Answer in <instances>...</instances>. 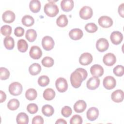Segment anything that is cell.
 <instances>
[{
  "mask_svg": "<svg viewBox=\"0 0 124 124\" xmlns=\"http://www.w3.org/2000/svg\"><path fill=\"white\" fill-rule=\"evenodd\" d=\"M44 123V119L43 117L40 115H36L34 117L32 120V124H43Z\"/></svg>",
  "mask_w": 124,
  "mask_h": 124,
  "instance_id": "obj_44",
  "label": "cell"
},
{
  "mask_svg": "<svg viewBox=\"0 0 124 124\" xmlns=\"http://www.w3.org/2000/svg\"><path fill=\"white\" fill-rule=\"evenodd\" d=\"M98 22L99 25L104 28H109L113 24V20L111 18L106 16L100 17L98 19Z\"/></svg>",
  "mask_w": 124,
  "mask_h": 124,
  "instance_id": "obj_9",
  "label": "cell"
},
{
  "mask_svg": "<svg viewBox=\"0 0 124 124\" xmlns=\"http://www.w3.org/2000/svg\"><path fill=\"white\" fill-rule=\"evenodd\" d=\"M83 33L81 30L78 28L72 29L69 32L70 38L74 40H79L83 36Z\"/></svg>",
  "mask_w": 124,
  "mask_h": 124,
  "instance_id": "obj_18",
  "label": "cell"
},
{
  "mask_svg": "<svg viewBox=\"0 0 124 124\" xmlns=\"http://www.w3.org/2000/svg\"><path fill=\"white\" fill-rule=\"evenodd\" d=\"M76 70L78 71L79 72H80V73L81 74V75L82 76L83 80H84L87 78V76H88V73H87V71L85 69H84V68H78L76 69Z\"/></svg>",
  "mask_w": 124,
  "mask_h": 124,
  "instance_id": "obj_45",
  "label": "cell"
},
{
  "mask_svg": "<svg viewBox=\"0 0 124 124\" xmlns=\"http://www.w3.org/2000/svg\"><path fill=\"white\" fill-rule=\"evenodd\" d=\"M124 3H122L121 4H120L119 6L118 7V13L122 17H124Z\"/></svg>",
  "mask_w": 124,
  "mask_h": 124,
  "instance_id": "obj_46",
  "label": "cell"
},
{
  "mask_svg": "<svg viewBox=\"0 0 124 124\" xmlns=\"http://www.w3.org/2000/svg\"><path fill=\"white\" fill-rule=\"evenodd\" d=\"M86 116L87 119L90 121L95 120L99 116V110L95 107H91L87 111Z\"/></svg>",
  "mask_w": 124,
  "mask_h": 124,
  "instance_id": "obj_15",
  "label": "cell"
},
{
  "mask_svg": "<svg viewBox=\"0 0 124 124\" xmlns=\"http://www.w3.org/2000/svg\"><path fill=\"white\" fill-rule=\"evenodd\" d=\"M74 6L73 0H62L61 2L62 9L65 12H69L72 10Z\"/></svg>",
  "mask_w": 124,
  "mask_h": 124,
  "instance_id": "obj_21",
  "label": "cell"
},
{
  "mask_svg": "<svg viewBox=\"0 0 124 124\" xmlns=\"http://www.w3.org/2000/svg\"><path fill=\"white\" fill-rule=\"evenodd\" d=\"M68 20L65 15H61L56 20V24L60 27H64L68 24Z\"/></svg>",
  "mask_w": 124,
  "mask_h": 124,
  "instance_id": "obj_29",
  "label": "cell"
},
{
  "mask_svg": "<svg viewBox=\"0 0 124 124\" xmlns=\"http://www.w3.org/2000/svg\"><path fill=\"white\" fill-rule=\"evenodd\" d=\"M37 96V93L36 91L33 88H30L28 89L25 93L26 98L29 100H34Z\"/></svg>",
  "mask_w": 124,
  "mask_h": 124,
  "instance_id": "obj_33",
  "label": "cell"
},
{
  "mask_svg": "<svg viewBox=\"0 0 124 124\" xmlns=\"http://www.w3.org/2000/svg\"><path fill=\"white\" fill-rule=\"evenodd\" d=\"M83 81L82 75L78 71L75 70L70 76V82L72 86L75 88H79Z\"/></svg>",
  "mask_w": 124,
  "mask_h": 124,
  "instance_id": "obj_2",
  "label": "cell"
},
{
  "mask_svg": "<svg viewBox=\"0 0 124 124\" xmlns=\"http://www.w3.org/2000/svg\"><path fill=\"white\" fill-rule=\"evenodd\" d=\"M19 105V101L17 99L13 98L9 101L7 103V107L10 110H15L18 108Z\"/></svg>",
  "mask_w": 124,
  "mask_h": 124,
  "instance_id": "obj_32",
  "label": "cell"
},
{
  "mask_svg": "<svg viewBox=\"0 0 124 124\" xmlns=\"http://www.w3.org/2000/svg\"><path fill=\"white\" fill-rule=\"evenodd\" d=\"M54 44L55 43L53 39L49 36H45L42 40V46L46 51H49L53 49Z\"/></svg>",
  "mask_w": 124,
  "mask_h": 124,
  "instance_id": "obj_4",
  "label": "cell"
},
{
  "mask_svg": "<svg viewBox=\"0 0 124 124\" xmlns=\"http://www.w3.org/2000/svg\"><path fill=\"white\" fill-rule=\"evenodd\" d=\"M103 86L107 90L113 89L116 85V81L114 77L111 76L106 77L103 81Z\"/></svg>",
  "mask_w": 124,
  "mask_h": 124,
  "instance_id": "obj_7",
  "label": "cell"
},
{
  "mask_svg": "<svg viewBox=\"0 0 124 124\" xmlns=\"http://www.w3.org/2000/svg\"><path fill=\"white\" fill-rule=\"evenodd\" d=\"M103 61L105 65L110 66L115 63L116 62V58L113 53H108L104 56Z\"/></svg>",
  "mask_w": 124,
  "mask_h": 124,
  "instance_id": "obj_12",
  "label": "cell"
},
{
  "mask_svg": "<svg viewBox=\"0 0 124 124\" xmlns=\"http://www.w3.org/2000/svg\"><path fill=\"white\" fill-rule=\"evenodd\" d=\"M10 72L6 68L1 67L0 68V78L1 80H6L10 76Z\"/></svg>",
  "mask_w": 124,
  "mask_h": 124,
  "instance_id": "obj_37",
  "label": "cell"
},
{
  "mask_svg": "<svg viewBox=\"0 0 124 124\" xmlns=\"http://www.w3.org/2000/svg\"><path fill=\"white\" fill-rule=\"evenodd\" d=\"M42 65L46 67H50L53 65L54 64V60L50 57L46 56L41 61Z\"/></svg>",
  "mask_w": 124,
  "mask_h": 124,
  "instance_id": "obj_34",
  "label": "cell"
},
{
  "mask_svg": "<svg viewBox=\"0 0 124 124\" xmlns=\"http://www.w3.org/2000/svg\"><path fill=\"white\" fill-rule=\"evenodd\" d=\"M41 6V2L38 0H31L30 2V9L33 13H38L40 10Z\"/></svg>",
  "mask_w": 124,
  "mask_h": 124,
  "instance_id": "obj_22",
  "label": "cell"
},
{
  "mask_svg": "<svg viewBox=\"0 0 124 124\" xmlns=\"http://www.w3.org/2000/svg\"><path fill=\"white\" fill-rule=\"evenodd\" d=\"M16 121L18 124H27L29 123V117L26 113L20 112L17 114Z\"/></svg>",
  "mask_w": 124,
  "mask_h": 124,
  "instance_id": "obj_23",
  "label": "cell"
},
{
  "mask_svg": "<svg viewBox=\"0 0 124 124\" xmlns=\"http://www.w3.org/2000/svg\"><path fill=\"white\" fill-rule=\"evenodd\" d=\"M26 38L30 42L34 41L37 37L36 31L33 29H29L25 34Z\"/></svg>",
  "mask_w": 124,
  "mask_h": 124,
  "instance_id": "obj_30",
  "label": "cell"
},
{
  "mask_svg": "<svg viewBox=\"0 0 124 124\" xmlns=\"http://www.w3.org/2000/svg\"><path fill=\"white\" fill-rule=\"evenodd\" d=\"M109 46L108 41L104 38L99 39L96 43V47L97 50L101 52L106 51Z\"/></svg>",
  "mask_w": 124,
  "mask_h": 124,
  "instance_id": "obj_8",
  "label": "cell"
},
{
  "mask_svg": "<svg viewBox=\"0 0 124 124\" xmlns=\"http://www.w3.org/2000/svg\"><path fill=\"white\" fill-rule=\"evenodd\" d=\"M100 79L97 77H92L90 78L87 81L86 86L88 89L93 90L97 88L100 84Z\"/></svg>",
  "mask_w": 124,
  "mask_h": 124,
  "instance_id": "obj_10",
  "label": "cell"
},
{
  "mask_svg": "<svg viewBox=\"0 0 124 124\" xmlns=\"http://www.w3.org/2000/svg\"><path fill=\"white\" fill-rule=\"evenodd\" d=\"M87 107V104L85 101L79 100L77 101L74 105V109L77 113L83 112Z\"/></svg>",
  "mask_w": 124,
  "mask_h": 124,
  "instance_id": "obj_20",
  "label": "cell"
},
{
  "mask_svg": "<svg viewBox=\"0 0 124 124\" xmlns=\"http://www.w3.org/2000/svg\"><path fill=\"white\" fill-rule=\"evenodd\" d=\"M42 112L45 116L50 117L53 114L54 109L52 106L46 104L43 106L42 108Z\"/></svg>",
  "mask_w": 124,
  "mask_h": 124,
  "instance_id": "obj_27",
  "label": "cell"
},
{
  "mask_svg": "<svg viewBox=\"0 0 124 124\" xmlns=\"http://www.w3.org/2000/svg\"><path fill=\"white\" fill-rule=\"evenodd\" d=\"M14 33L17 37H21L24 34V29L21 27H17L15 29Z\"/></svg>",
  "mask_w": 124,
  "mask_h": 124,
  "instance_id": "obj_43",
  "label": "cell"
},
{
  "mask_svg": "<svg viewBox=\"0 0 124 124\" xmlns=\"http://www.w3.org/2000/svg\"><path fill=\"white\" fill-rule=\"evenodd\" d=\"M22 85L18 82H13L9 86V92L10 93L14 96L20 94L22 92Z\"/></svg>",
  "mask_w": 124,
  "mask_h": 124,
  "instance_id": "obj_3",
  "label": "cell"
},
{
  "mask_svg": "<svg viewBox=\"0 0 124 124\" xmlns=\"http://www.w3.org/2000/svg\"><path fill=\"white\" fill-rule=\"evenodd\" d=\"M55 124H66L67 122L65 120L63 119H59L57 120V121L55 122Z\"/></svg>",
  "mask_w": 124,
  "mask_h": 124,
  "instance_id": "obj_48",
  "label": "cell"
},
{
  "mask_svg": "<svg viewBox=\"0 0 124 124\" xmlns=\"http://www.w3.org/2000/svg\"><path fill=\"white\" fill-rule=\"evenodd\" d=\"M29 54L32 59L37 60L41 57L42 51L38 46H33L31 47Z\"/></svg>",
  "mask_w": 124,
  "mask_h": 124,
  "instance_id": "obj_11",
  "label": "cell"
},
{
  "mask_svg": "<svg viewBox=\"0 0 124 124\" xmlns=\"http://www.w3.org/2000/svg\"><path fill=\"white\" fill-rule=\"evenodd\" d=\"M113 72L115 75L118 77H122L124 73V66L122 65H118L113 69Z\"/></svg>",
  "mask_w": 124,
  "mask_h": 124,
  "instance_id": "obj_39",
  "label": "cell"
},
{
  "mask_svg": "<svg viewBox=\"0 0 124 124\" xmlns=\"http://www.w3.org/2000/svg\"><path fill=\"white\" fill-rule=\"evenodd\" d=\"M93 12L92 8L88 6L82 7L79 12L80 17L84 20H87L92 17Z\"/></svg>",
  "mask_w": 124,
  "mask_h": 124,
  "instance_id": "obj_5",
  "label": "cell"
},
{
  "mask_svg": "<svg viewBox=\"0 0 124 124\" xmlns=\"http://www.w3.org/2000/svg\"><path fill=\"white\" fill-rule=\"evenodd\" d=\"M90 72L92 75L100 77L104 74V69L102 66L99 64H94L90 68Z\"/></svg>",
  "mask_w": 124,
  "mask_h": 124,
  "instance_id": "obj_16",
  "label": "cell"
},
{
  "mask_svg": "<svg viewBox=\"0 0 124 124\" xmlns=\"http://www.w3.org/2000/svg\"><path fill=\"white\" fill-rule=\"evenodd\" d=\"M0 102L2 103L4 101H5V100H6V95L5 93L1 90H0Z\"/></svg>",
  "mask_w": 124,
  "mask_h": 124,
  "instance_id": "obj_47",
  "label": "cell"
},
{
  "mask_svg": "<svg viewBox=\"0 0 124 124\" xmlns=\"http://www.w3.org/2000/svg\"><path fill=\"white\" fill-rule=\"evenodd\" d=\"M49 83V78L48 76L43 75L40 76L38 79V84L41 87H45Z\"/></svg>",
  "mask_w": 124,
  "mask_h": 124,
  "instance_id": "obj_35",
  "label": "cell"
},
{
  "mask_svg": "<svg viewBox=\"0 0 124 124\" xmlns=\"http://www.w3.org/2000/svg\"><path fill=\"white\" fill-rule=\"evenodd\" d=\"M124 92L121 90H117L114 91L111 95V98L112 101L116 103H120L123 101Z\"/></svg>",
  "mask_w": 124,
  "mask_h": 124,
  "instance_id": "obj_19",
  "label": "cell"
},
{
  "mask_svg": "<svg viewBox=\"0 0 124 124\" xmlns=\"http://www.w3.org/2000/svg\"><path fill=\"white\" fill-rule=\"evenodd\" d=\"M82 117L78 114L73 115L70 120V124H81L82 123Z\"/></svg>",
  "mask_w": 124,
  "mask_h": 124,
  "instance_id": "obj_41",
  "label": "cell"
},
{
  "mask_svg": "<svg viewBox=\"0 0 124 124\" xmlns=\"http://www.w3.org/2000/svg\"><path fill=\"white\" fill-rule=\"evenodd\" d=\"M93 59V56L90 53L85 52L80 55L79 62L82 65H87L92 62Z\"/></svg>",
  "mask_w": 124,
  "mask_h": 124,
  "instance_id": "obj_14",
  "label": "cell"
},
{
  "mask_svg": "<svg viewBox=\"0 0 124 124\" xmlns=\"http://www.w3.org/2000/svg\"><path fill=\"white\" fill-rule=\"evenodd\" d=\"M16 18L15 13L10 10L5 11L2 15L3 21L7 23H11L14 21Z\"/></svg>",
  "mask_w": 124,
  "mask_h": 124,
  "instance_id": "obj_17",
  "label": "cell"
},
{
  "mask_svg": "<svg viewBox=\"0 0 124 124\" xmlns=\"http://www.w3.org/2000/svg\"><path fill=\"white\" fill-rule=\"evenodd\" d=\"M4 46L8 50H12L15 46V41L13 38L11 36H6L3 40Z\"/></svg>",
  "mask_w": 124,
  "mask_h": 124,
  "instance_id": "obj_24",
  "label": "cell"
},
{
  "mask_svg": "<svg viewBox=\"0 0 124 124\" xmlns=\"http://www.w3.org/2000/svg\"><path fill=\"white\" fill-rule=\"evenodd\" d=\"M12 27L8 25H4L0 28L1 33L5 36H9L12 33Z\"/></svg>",
  "mask_w": 124,
  "mask_h": 124,
  "instance_id": "obj_36",
  "label": "cell"
},
{
  "mask_svg": "<svg viewBox=\"0 0 124 124\" xmlns=\"http://www.w3.org/2000/svg\"><path fill=\"white\" fill-rule=\"evenodd\" d=\"M45 14L49 17H54L59 13V8L53 1H48L44 8Z\"/></svg>",
  "mask_w": 124,
  "mask_h": 124,
  "instance_id": "obj_1",
  "label": "cell"
},
{
  "mask_svg": "<svg viewBox=\"0 0 124 124\" xmlns=\"http://www.w3.org/2000/svg\"><path fill=\"white\" fill-rule=\"evenodd\" d=\"M85 29L88 32L93 33L97 31L98 27L94 23H89L85 26Z\"/></svg>",
  "mask_w": 124,
  "mask_h": 124,
  "instance_id": "obj_38",
  "label": "cell"
},
{
  "mask_svg": "<svg viewBox=\"0 0 124 124\" xmlns=\"http://www.w3.org/2000/svg\"><path fill=\"white\" fill-rule=\"evenodd\" d=\"M110 38L113 44L117 45L120 44L123 41V35L119 31H114L111 33Z\"/></svg>",
  "mask_w": 124,
  "mask_h": 124,
  "instance_id": "obj_13",
  "label": "cell"
},
{
  "mask_svg": "<svg viewBox=\"0 0 124 124\" xmlns=\"http://www.w3.org/2000/svg\"><path fill=\"white\" fill-rule=\"evenodd\" d=\"M27 110L30 113L34 114L37 112L38 108L36 104L30 103L28 105L27 107Z\"/></svg>",
  "mask_w": 124,
  "mask_h": 124,
  "instance_id": "obj_42",
  "label": "cell"
},
{
  "mask_svg": "<svg viewBox=\"0 0 124 124\" xmlns=\"http://www.w3.org/2000/svg\"><path fill=\"white\" fill-rule=\"evenodd\" d=\"M72 113V110L71 108L67 106L63 107L61 110V113L62 115L64 117H69Z\"/></svg>",
  "mask_w": 124,
  "mask_h": 124,
  "instance_id": "obj_40",
  "label": "cell"
},
{
  "mask_svg": "<svg viewBox=\"0 0 124 124\" xmlns=\"http://www.w3.org/2000/svg\"><path fill=\"white\" fill-rule=\"evenodd\" d=\"M41 71V66L38 63H33L31 64L29 68L30 73L33 76L37 75Z\"/></svg>",
  "mask_w": 124,
  "mask_h": 124,
  "instance_id": "obj_25",
  "label": "cell"
},
{
  "mask_svg": "<svg viewBox=\"0 0 124 124\" xmlns=\"http://www.w3.org/2000/svg\"><path fill=\"white\" fill-rule=\"evenodd\" d=\"M23 25L26 27H30L32 26L34 23V19L32 16L30 15L24 16L21 19Z\"/></svg>",
  "mask_w": 124,
  "mask_h": 124,
  "instance_id": "obj_28",
  "label": "cell"
},
{
  "mask_svg": "<svg viewBox=\"0 0 124 124\" xmlns=\"http://www.w3.org/2000/svg\"><path fill=\"white\" fill-rule=\"evenodd\" d=\"M55 86L57 90L60 93L65 92L68 88L66 80L63 78H59L56 80Z\"/></svg>",
  "mask_w": 124,
  "mask_h": 124,
  "instance_id": "obj_6",
  "label": "cell"
},
{
  "mask_svg": "<svg viewBox=\"0 0 124 124\" xmlns=\"http://www.w3.org/2000/svg\"><path fill=\"white\" fill-rule=\"evenodd\" d=\"M17 46L18 50L21 52H25L28 48V45L26 41L21 39L17 41Z\"/></svg>",
  "mask_w": 124,
  "mask_h": 124,
  "instance_id": "obj_31",
  "label": "cell"
},
{
  "mask_svg": "<svg viewBox=\"0 0 124 124\" xmlns=\"http://www.w3.org/2000/svg\"><path fill=\"white\" fill-rule=\"evenodd\" d=\"M55 96V92L51 88H47L43 92V97L46 100H51Z\"/></svg>",
  "mask_w": 124,
  "mask_h": 124,
  "instance_id": "obj_26",
  "label": "cell"
}]
</instances>
